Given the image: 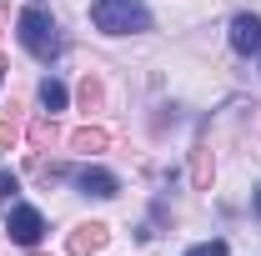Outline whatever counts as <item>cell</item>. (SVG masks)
Returning <instances> with one entry per match:
<instances>
[{"label":"cell","instance_id":"6da1fadb","mask_svg":"<svg viewBox=\"0 0 261 256\" xmlns=\"http://www.w3.org/2000/svg\"><path fill=\"white\" fill-rule=\"evenodd\" d=\"M91 20H96V31H106V35L151 31V15H146L141 0H96V5H91Z\"/></svg>","mask_w":261,"mask_h":256},{"label":"cell","instance_id":"8fae6325","mask_svg":"<svg viewBox=\"0 0 261 256\" xmlns=\"http://www.w3.org/2000/svg\"><path fill=\"white\" fill-rule=\"evenodd\" d=\"M20 141V131H15V121H0V151H10Z\"/></svg>","mask_w":261,"mask_h":256},{"label":"cell","instance_id":"7c38bea8","mask_svg":"<svg viewBox=\"0 0 261 256\" xmlns=\"http://www.w3.org/2000/svg\"><path fill=\"white\" fill-rule=\"evenodd\" d=\"M20 191V181H15V176H10V171H0V201H10V196Z\"/></svg>","mask_w":261,"mask_h":256},{"label":"cell","instance_id":"9a60e30c","mask_svg":"<svg viewBox=\"0 0 261 256\" xmlns=\"http://www.w3.org/2000/svg\"><path fill=\"white\" fill-rule=\"evenodd\" d=\"M256 216H261V186H256Z\"/></svg>","mask_w":261,"mask_h":256},{"label":"cell","instance_id":"7a4b0ae2","mask_svg":"<svg viewBox=\"0 0 261 256\" xmlns=\"http://www.w3.org/2000/svg\"><path fill=\"white\" fill-rule=\"evenodd\" d=\"M20 40H25V50H31L35 61H56L61 56V35H56V20L50 15H40V10H20Z\"/></svg>","mask_w":261,"mask_h":256},{"label":"cell","instance_id":"5b68a950","mask_svg":"<svg viewBox=\"0 0 261 256\" xmlns=\"http://www.w3.org/2000/svg\"><path fill=\"white\" fill-rule=\"evenodd\" d=\"M106 241H111V231H106L100 221H86V226L70 231V256H96Z\"/></svg>","mask_w":261,"mask_h":256},{"label":"cell","instance_id":"8992f818","mask_svg":"<svg viewBox=\"0 0 261 256\" xmlns=\"http://www.w3.org/2000/svg\"><path fill=\"white\" fill-rule=\"evenodd\" d=\"M106 146H111V131H100V126H81L70 136V151H81V156H96Z\"/></svg>","mask_w":261,"mask_h":256},{"label":"cell","instance_id":"9c48e42d","mask_svg":"<svg viewBox=\"0 0 261 256\" xmlns=\"http://www.w3.org/2000/svg\"><path fill=\"white\" fill-rule=\"evenodd\" d=\"M40 100H45V111H50V116L65 111V86L56 81V75H45V81H40Z\"/></svg>","mask_w":261,"mask_h":256},{"label":"cell","instance_id":"30bf717a","mask_svg":"<svg viewBox=\"0 0 261 256\" xmlns=\"http://www.w3.org/2000/svg\"><path fill=\"white\" fill-rule=\"evenodd\" d=\"M81 106H86V111H96V106H100V81H96V75L81 81Z\"/></svg>","mask_w":261,"mask_h":256},{"label":"cell","instance_id":"4fadbf2b","mask_svg":"<svg viewBox=\"0 0 261 256\" xmlns=\"http://www.w3.org/2000/svg\"><path fill=\"white\" fill-rule=\"evenodd\" d=\"M191 256H226V241H206V246H196Z\"/></svg>","mask_w":261,"mask_h":256},{"label":"cell","instance_id":"3957f363","mask_svg":"<svg viewBox=\"0 0 261 256\" xmlns=\"http://www.w3.org/2000/svg\"><path fill=\"white\" fill-rule=\"evenodd\" d=\"M5 231H10V241H15V246H35V241L45 236V221H40V211H35V206H10Z\"/></svg>","mask_w":261,"mask_h":256},{"label":"cell","instance_id":"5bb4252c","mask_svg":"<svg viewBox=\"0 0 261 256\" xmlns=\"http://www.w3.org/2000/svg\"><path fill=\"white\" fill-rule=\"evenodd\" d=\"M5 70H10V65H5V56H0V81H5Z\"/></svg>","mask_w":261,"mask_h":256},{"label":"cell","instance_id":"52a82bcc","mask_svg":"<svg viewBox=\"0 0 261 256\" xmlns=\"http://www.w3.org/2000/svg\"><path fill=\"white\" fill-rule=\"evenodd\" d=\"M81 191H91V196H116V191H121V181H116L111 171H100V166H86V171H81Z\"/></svg>","mask_w":261,"mask_h":256},{"label":"cell","instance_id":"ba28073f","mask_svg":"<svg viewBox=\"0 0 261 256\" xmlns=\"http://www.w3.org/2000/svg\"><path fill=\"white\" fill-rule=\"evenodd\" d=\"M211 171H216V161H211V146L201 141V146H196V156H191V181H196V191H211Z\"/></svg>","mask_w":261,"mask_h":256},{"label":"cell","instance_id":"277c9868","mask_svg":"<svg viewBox=\"0 0 261 256\" xmlns=\"http://www.w3.org/2000/svg\"><path fill=\"white\" fill-rule=\"evenodd\" d=\"M231 45L241 56H261V20L256 15H236L231 20Z\"/></svg>","mask_w":261,"mask_h":256}]
</instances>
